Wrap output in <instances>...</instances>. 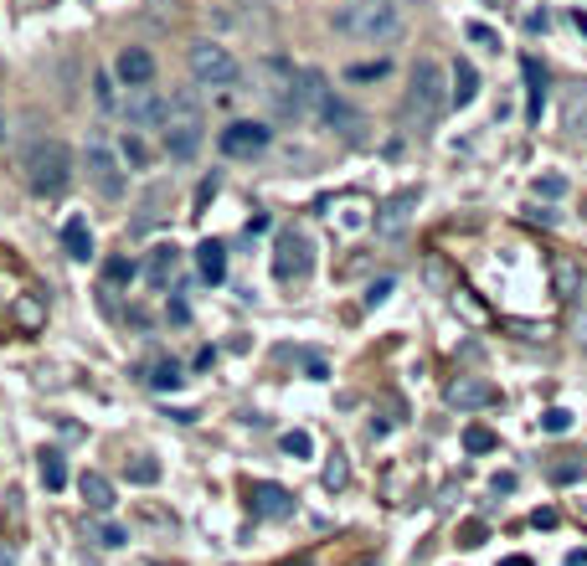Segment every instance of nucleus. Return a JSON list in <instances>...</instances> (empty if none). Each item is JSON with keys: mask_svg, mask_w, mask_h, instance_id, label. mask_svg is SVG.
<instances>
[{"mask_svg": "<svg viewBox=\"0 0 587 566\" xmlns=\"http://www.w3.org/2000/svg\"><path fill=\"white\" fill-rule=\"evenodd\" d=\"M546 474H551V484H577L583 479V459H562V463H551Z\"/></svg>", "mask_w": 587, "mask_h": 566, "instance_id": "nucleus-31", "label": "nucleus"}, {"mask_svg": "<svg viewBox=\"0 0 587 566\" xmlns=\"http://www.w3.org/2000/svg\"><path fill=\"white\" fill-rule=\"evenodd\" d=\"M464 31H469V42H480V46H489V52H500V37H495V31H489V26L469 21V26H464Z\"/></svg>", "mask_w": 587, "mask_h": 566, "instance_id": "nucleus-35", "label": "nucleus"}, {"mask_svg": "<svg viewBox=\"0 0 587 566\" xmlns=\"http://www.w3.org/2000/svg\"><path fill=\"white\" fill-rule=\"evenodd\" d=\"M459 545H469V551H474V545H484V520H469L459 530Z\"/></svg>", "mask_w": 587, "mask_h": 566, "instance_id": "nucleus-39", "label": "nucleus"}, {"mask_svg": "<svg viewBox=\"0 0 587 566\" xmlns=\"http://www.w3.org/2000/svg\"><path fill=\"white\" fill-rule=\"evenodd\" d=\"M500 566H536V562H531V556H505Z\"/></svg>", "mask_w": 587, "mask_h": 566, "instance_id": "nucleus-47", "label": "nucleus"}, {"mask_svg": "<svg viewBox=\"0 0 587 566\" xmlns=\"http://www.w3.org/2000/svg\"><path fill=\"white\" fill-rule=\"evenodd\" d=\"M336 37L361 46H387L402 37V11L397 0H345L336 5Z\"/></svg>", "mask_w": 587, "mask_h": 566, "instance_id": "nucleus-2", "label": "nucleus"}, {"mask_svg": "<svg viewBox=\"0 0 587 566\" xmlns=\"http://www.w3.org/2000/svg\"><path fill=\"white\" fill-rule=\"evenodd\" d=\"M160 139H166L170 160H196V155H201V145H207V114H201V98H196L191 88L170 98Z\"/></svg>", "mask_w": 587, "mask_h": 566, "instance_id": "nucleus-3", "label": "nucleus"}, {"mask_svg": "<svg viewBox=\"0 0 587 566\" xmlns=\"http://www.w3.org/2000/svg\"><path fill=\"white\" fill-rule=\"evenodd\" d=\"M464 448H469V453H495L500 438H495L489 427H469V433H464Z\"/></svg>", "mask_w": 587, "mask_h": 566, "instance_id": "nucleus-29", "label": "nucleus"}, {"mask_svg": "<svg viewBox=\"0 0 587 566\" xmlns=\"http://www.w3.org/2000/svg\"><path fill=\"white\" fill-rule=\"evenodd\" d=\"M78 494H83L88 510H98V515H108V510L119 504V500H114V484H108L98 469H83V479H78Z\"/></svg>", "mask_w": 587, "mask_h": 566, "instance_id": "nucleus-18", "label": "nucleus"}, {"mask_svg": "<svg viewBox=\"0 0 587 566\" xmlns=\"http://www.w3.org/2000/svg\"><path fill=\"white\" fill-rule=\"evenodd\" d=\"M541 427L546 433H566V427H572V412H566V407H551V412L541 418Z\"/></svg>", "mask_w": 587, "mask_h": 566, "instance_id": "nucleus-37", "label": "nucleus"}, {"mask_svg": "<svg viewBox=\"0 0 587 566\" xmlns=\"http://www.w3.org/2000/svg\"><path fill=\"white\" fill-rule=\"evenodd\" d=\"M252 93L263 98L273 119H299V72L284 57H258L252 63Z\"/></svg>", "mask_w": 587, "mask_h": 566, "instance_id": "nucleus-4", "label": "nucleus"}, {"mask_svg": "<svg viewBox=\"0 0 587 566\" xmlns=\"http://www.w3.org/2000/svg\"><path fill=\"white\" fill-rule=\"evenodd\" d=\"M114 78H119L124 88L155 83V57H149L145 46H124V52H119V63H114Z\"/></svg>", "mask_w": 587, "mask_h": 566, "instance_id": "nucleus-14", "label": "nucleus"}, {"mask_svg": "<svg viewBox=\"0 0 587 566\" xmlns=\"http://www.w3.org/2000/svg\"><path fill=\"white\" fill-rule=\"evenodd\" d=\"M336 104V88H330V78L319 72V67H304L299 72V119H325V108Z\"/></svg>", "mask_w": 587, "mask_h": 566, "instance_id": "nucleus-9", "label": "nucleus"}, {"mask_svg": "<svg viewBox=\"0 0 587 566\" xmlns=\"http://www.w3.org/2000/svg\"><path fill=\"white\" fill-rule=\"evenodd\" d=\"M166 98L155 93V88H129V98H124V119L129 129H166Z\"/></svg>", "mask_w": 587, "mask_h": 566, "instance_id": "nucleus-10", "label": "nucleus"}, {"mask_svg": "<svg viewBox=\"0 0 587 566\" xmlns=\"http://www.w3.org/2000/svg\"><path fill=\"white\" fill-rule=\"evenodd\" d=\"M356 566H371V562H356Z\"/></svg>", "mask_w": 587, "mask_h": 566, "instance_id": "nucleus-50", "label": "nucleus"}, {"mask_svg": "<svg viewBox=\"0 0 587 566\" xmlns=\"http://www.w3.org/2000/svg\"><path fill=\"white\" fill-rule=\"evenodd\" d=\"M149 386L175 392V386H181V366H175V360H155V366H149Z\"/></svg>", "mask_w": 587, "mask_h": 566, "instance_id": "nucleus-26", "label": "nucleus"}, {"mask_svg": "<svg viewBox=\"0 0 587 566\" xmlns=\"http://www.w3.org/2000/svg\"><path fill=\"white\" fill-rule=\"evenodd\" d=\"M16 319H21V325H42V309H37L31 299H21V304H16Z\"/></svg>", "mask_w": 587, "mask_h": 566, "instance_id": "nucleus-42", "label": "nucleus"}, {"mask_svg": "<svg viewBox=\"0 0 587 566\" xmlns=\"http://www.w3.org/2000/svg\"><path fill=\"white\" fill-rule=\"evenodd\" d=\"M319 124H330L340 134V139H345V145H366V119H361L356 108H345L336 98V104L325 108V119H319Z\"/></svg>", "mask_w": 587, "mask_h": 566, "instance_id": "nucleus-15", "label": "nucleus"}, {"mask_svg": "<svg viewBox=\"0 0 587 566\" xmlns=\"http://www.w3.org/2000/svg\"><path fill=\"white\" fill-rule=\"evenodd\" d=\"M160 479V463L155 459H134L129 463V484H155Z\"/></svg>", "mask_w": 587, "mask_h": 566, "instance_id": "nucleus-33", "label": "nucleus"}, {"mask_svg": "<svg viewBox=\"0 0 587 566\" xmlns=\"http://www.w3.org/2000/svg\"><path fill=\"white\" fill-rule=\"evenodd\" d=\"M536 196L557 201V196H566V181H562V175H541V181H536Z\"/></svg>", "mask_w": 587, "mask_h": 566, "instance_id": "nucleus-36", "label": "nucleus"}, {"mask_svg": "<svg viewBox=\"0 0 587 566\" xmlns=\"http://www.w3.org/2000/svg\"><path fill=\"white\" fill-rule=\"evenodd\" d=\"M525 83H531V104H525V119L531 124H541V104H546V72H541V63L536 57H525Z\"/></svg>", "mask_w": 587, "mask_h": 566, "instance_id": "nucleus-23", "label": "nucleus"}, {"mask_svg": "<svg viewBox=\"0 0 587 566\" xmlns=\"http://www.w3.org/2000/svg\"><path fill=\"white\" fill-rule=\"evenodd\" d=\"M562 566H587V551H572V556H566Z\"/></svg>", "mask_w": 587, "mask_h": 566, "instance_id": "nucleus-46", "label": "nucleus"}, {"mask_svg": "<svg viewBox=\"0 0 587 566\" xmlns=\"http://www.w3.org/2000/svg\"><path fill=\"white\" fill-rule=\"evenodd\" d=\"M186 67H191V78L201 88H232V83H242V63L232 57L227 46H217V42H191L186 46Z\"/></svg>", "mask_w": 587, "mask_h": 566, "instance_id": "nucleus-7", "label": "nucleus"}, {"mask_svg": "<svg viewBox=\"0 0 587 566\" xmlns=\"http://www.w3.org/2000/svg\"><path fill=\"white\" fill-rule=\"evenodd\" d=\"M572 21H577V31H583V37H587V11H577V16H572Z\"/></svg>", "mask_w": 587, "mask_h": 566, "instance_id": "nucleus-48", "label": "nucleus"}, {"mask_svg": "<svg viewBox=\"0 0 587 566\" xmlns=\"http://www.w3.org/2000/svg\"><path fill=\"white\" fill-rule=\"evenodd\" d=\"M98 541H104V545H124L129 536L119 530V525H98Z\"/></svg>", "mask_w": 587, "mask_h": 566, "instance_id": "nucleus-43", "label": "nucleus"}, {"mask_svg": "<svg viewBox=\"0 0 587 566\" xmlns=\"http://www.w3.org/2000/svg\"><path fill=\"white\" fill-rule=\"evenodd\" d=\"M42 484L47 489H63L67 484V463H63V453H52V448L42 453Z\"/></svg>", "mask_w": 587, "mask_h": 566, "instance_id": "nucleus-27", "label": "nucleus"}, {"mask_svg": "<svg viewBox=\"0 0 587 566\" xmlns=\"http://www.w3.org/2000/svg\"><path fill=\"white\" fill-rule=\"evenodd\" d=\"M268 124H252V119H237V124L222 129V149L227 155H258V149H268Z\"/></svg>", "mask_w": 587, "mask_h": 566, "instance_id": "nucleus-13", "label": "nucleus"}, {"mask_svg": "<svg viewBox=\"0 0 587 566\" xmlns=\"http://www.w3.org/2000/svg\"><path fill=\"white\" fill-rule=\"evenodd\" d=\"M273 278L278 283H299L310 278V237L304 232H278V248H273Z\"/></svg>", "mask_w": 587, "mask_h": 566, "instance_id": "nucleus-8", "label": "nucleus"}, {"mask_svg": "<svg viewBox=\"0 0 587 566\" xmlns=\"http://www.w3.org/2000/svg\"><path fill=\"white\" fill-rule=\"evenodd\" d=\"M551 283H557V299H566V304L583 294V268H577V258L557 252V258H551Z\"/></svg>", "mask_w": 587, "mask_h": 566, "instance_id": "nucleus-19", "label": "nucleus"}, {"mask_svg": "<svg viewBox=\"0 0 587 566\" xmlns=\"http://www.w3.org/2000/svg\"><path fill=\"white\" fill-rule=\"evenodd\" d=\"M196 268H201L207 283H222V278H227V248H222V242H201V248H196Z\"/></svg>", "mask_w": 587, "mask_h": 566, "instance_id": "nucleus-22", "label": "nucleus"}, {"mask_svg": "<svg viewBox=\"0 0 587 566\" xmlns=\"http://www.w3.org/2000/svg\"><path fill=\"white\" fill-rule=\"evenodd\" d=\"M562 129L572 139H587V83H572L562 93Z\"/></svg>", "mask_w": 587, "mask_h": 566, "instance_id": "nucleus-16", "label": "nucleus"}, {"mask_svg": "<svg viewBox=\"0 0 587 566\" xmlns=\"http://www.w3.org/2000/svg\"><path fill=\"white\" fill-rule=\"evenodd\" d=\"M319 479H325V489H330V494L351 484V463H345V453H340V448L330 453V463H325V474H319Z\"/></svg>", "mask_w": 587, "mask_h": 566, "instance_id": "nucleus-25", "label": "nucleus"}, {"mask_svg": "<svg viewBox=\"0 0 587 566\" xmlns=\"http://www.w3.org/2000/svg\"><path fill=\"white\" fill-rule=\"evenodd\" d=\"M0 566H16V556H11V551H0Z\"/></svg>", "mask_w": 587, "mask_h": 566, "instance_id": "nucleus-49", "label": "nucleus"}, {"mask_svg": "<svg viewBox=\"0 0 587 566\" xmlns=\"http://www.w3.org/2000/svg\"><path fill=\"white\" fill-rule=\"evenodd\" d=\"M119 155H124V165H134V170L149 165V149H145V139H140V129H129L124 134V149H119Z\"/></svg>", "mask_w": 587, "mask_h": 566, "instance_id": "nucleus-28", "label": "nucleus"}, {"mask_svg": "<svg viewBox=\"0 0 587 566\" xmlns=\"http://www.w3.org/2000/svg\"><path fill=\"white\" fill-rule=\"evenodd\" d=\"M387 294H392V278H377V283L366 289V304L377 309V304H387Z\"/></svg>", "mask_w": 587, "mask_h": 566, "instance_id": "nucleus-41", "label": "nucleus"}, {"mask_svg": "<svg viewBox=\"0 0 587 566\" xmlns=\"http://www.w3.org/2000/svg\"><path fill=\"white\" fill-rule=\"evenodd\" d=\"M93 93H98V108H119V93H114V78H108V72H98V88H93Z\"/></svg>", "mask_w": 587, "mask_h": 566, "instance_id": "nucleus-38", "label": "nucleus"}, {"mask_svg": "<svg viewBox=\"0 0 587 566\" xmlns=\"http://www.w3.org/2000/svg\"><path fill=\"white\" fill-rule=\"evenodd\" d=\"M345 78H351V83H366V78H387V63H371V67H351Z\"/></svg>", "mask_w": 587, "mask_h": 566, "instance_id": "nucleus-40", "label": "nucleus"}, {"mask_svg": "<svg viewBox=\"0 0 587 566\" xmlns=\"http://www.w3.org/2000/svg\"><path fill=\"white\" fill-rule=\"evenodd\" d=\"M531 525H536V530H557V510H536Z\"/></svg>", "mask_w": 587, "mask_h": 566, "instance_id": "nucleus-45", "label": "nucleus"}, {"mask_svg": "<svg viewBox=\"0 0 587 566\" xmlns=\"http://www.w3.org/2000/svg\"><path fill=\"white\" fill-rule=\"evenodd\" d=\"M26 186L37 190V196H63L72 186V149L63 139H37V145L26 149Z\"/></svg>", "mask_w": 587, "mask_h": 566, "instance_id": "nucleus-5", "label": "nucleus"}, {"mask_svg": "<svg viewBox=\"0 0 587 566\" xmlns=\"http://www.w3.org/2000/svg\"><path fill=\"white\" fill-rule=\"evenodd\" d=\"M248 500H252V515H263V520H289L294 515V494L284 489V484H252L248 489Z\"/></svg>", "mask_w": 587, "mask_h": 566, "instance_id": "nucleus-12", "label": "nucleus"}, {"mask_svg": "<svg viewBox=\"0 0 587 566\" xmlns=\"http://www.w3.org/2000/svg\"><path fill=\"white\" fill-rule=\"evenodd\" d=\"M149 283H155V289H170V283H175V273H181V248H175V242H166V248H155L149 252Z\"/></svg>", "mask_w": 587, "mask_h": 566, "instance_id": "nucleus-20", "label": "nucleus"}, {"mask_svg": "<svg viewBox=\"0 0 587 566\" xmlns=\"http://www.w3.org/2000/svg\"><path fill=\"white\" fill-rule=\"evenodd\" d=\"M211 196H217V175H207V181H201V190H196V211L207 207Z\"/></svg>", "mask_w": 587, "mask_h": 566, "instance_id": "nucleus-44", "label": "nucleus"}, {"mask_svg": "<svg viewBox=\"0 0 587 566\" xmlns=\"http://www.w3.org/2000/svg\"><path fill=\"white\" fill-rule=\"evenodd\" d=\"M129 278H134V263H129V258H108L104 263V283L108 289H119V283H129Z\"/></svg>", "mask_w": 587, "mask_h": 566, "instance_id": "nucleus-30", "label": "nucleus"}, {"mask_svg": "<svg viewBox=\"0 0 587 566\" xmlns=\"http://www.w3.org/2000/svg\"><path fill=\"white\" fill-rule=\"evenodd\" d=\"M284 453H294V459H310V453H315V438H310V433H284Z\"/></svg>", "mask_w": 587, "mask_h": 566, "instance_id": "nucleus-34", "label": "nucleus"}, {"mask_svg": "<svg viewBox=\"0 0 587 566\" xmlns=\"http://www.w3.org/2000/svg\"><path fill=\"white\" fill-rule=\"evenodd\" d=\"M160 201H166V186H155L145 196V211H140V222H134V227H155V222H160Z\"/></svg>", "mask_w": 587, "mask_h": 566, "instance_id": "nucleus-32", "label": "nucleus"}, {"mask_svg": "<svg viewBox=\"0 0 587 566\" xmlns=\"http://www.w3.org/2000/svg\"><path fill=\"white\" fill-rule=\"evenodd\" d=\"M448 104H454V93H448V72H443V63H433V57H418V63H413L407 98H402V129L428 134V129H433L443 114H448Z\"/></svg>", "mask_w": 587, "mask_h": 566, "instance_id": "nucleus-1", "label": "nucleus"}, {"mask_svg": "<svg viewBox=\"0 0 587 566\" xmlns=\"http://www.w3.org/2000/svg\"><path fill=\"white\" fill-rule=\"evenodd\" d=\"M448 93H454V104H474V93H480V72L469 63L454 67V78H448Z\"/></svg>", "mask_w": 587, "mask_h": 566, "instance_id": "nucleus-24", "label": "nucleus"}, {"mask_svg": "<svg viewBox=\"0 0 587 566\" xmlns=\"http://www.w3.org/2000/svg\"><path fill=\"white\" fill-rule=\"evenodd\" d=\"M83 170H88V186L98 190L104 201H119V196H124V186H129L124 155H114L108 134H88V145H83Z\"/></svg>", "mask_w": 587, "mask_h": 566, "instance_id": "nucleus-6", "label": "nucleus"}, {"mask_svg": "<svg viewBox=\"0 0 587 566\" xmlns=\"http://www.w3.org/2000/svg\"><path fill=\"white\" fill-rule=\"evenodd\" d=\"M448 407H454V412H480V407H495V386H489L484 376L448 381Z\"/></svg>", "mask_w": 587, "mask_h": 566, "instance_id": "nucleus-11", "label": "nucleus"}, {"mask_svg": "<svg viewBox=\"0 0 587 566\" xmlns=\"http://www.w3.org/2000/svg\"><path fill=\"white\" fill-rule=\"evenodd\" d=\"M63 248H67L72 263H88V258H93V232H88L83 216H72V222L63 227Z\"/></svg>", "mask_w": 587, "mask_h": 566, "instance_id": "nucleus-21", "label": "nucleus"}, {"mask_svg": "<svg viewBox=\"0 0 587 566\" xmlns=\"http://www.w3.org/2000/svg\"><path fill=\"white\" fill-rule=\"evenodd\" d=\"M413 207H418V190H397L387 207L377 211V232H387V237H397L402 227H407V216H413Z\"/></svg>", "mask_w": 587, "mask_h": 566, "instance_id": "nucleus-17", "label": "nucleus"}]
</instances>
